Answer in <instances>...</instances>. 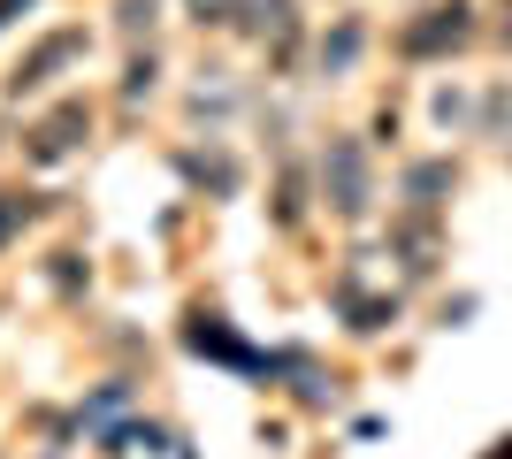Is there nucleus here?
<instances>
[{"mask_svg": "<svg viewBox=\"0 0 512 459\" xmlns=\"http://www.w3.org/2000/svg\"><path fill=\"white\" fill-rule=\"evenodd\" d=\"M467 39H474V16L459 8V0H444V8H428L421 23H406V39H398V46H406L413 62H428V54H459Z\"/></svg>", "mask_w": 512, "mask_h": 459, "instance_id": "obj_4", "label": "nucleus"}, {"mask_svg": "<svg viewBox=\"0 0 512 459\" xmlns=\"http://www.w3.org/2000/svg\"><path fill=\"white\" fill-rule=\"evenodd\" d=\"M398 245H406V268H413V276H428V268H436V230H428V222H406V230H398Z\"/></svg>", "mask_w": 512, "mask_h": 459, "instance_id": "obj_7", "label": "nucleus"}, {"mask_svg": "<svg viewBox=\"0 0 512 459\" xmlns=\"http://www.w3.org/2000/svg\"><path fill=\"white\" fill-rule=\"evenodd\" d=\"M337 314L352 329H383L390 314H398V276H390L383 253H352L337 276Z\"/></svg>", "mask_w": 512, "mask_h": 459, "instance_id": "obj_1", "label": "nucleus"}, {"mask_svg": "<svg viewBox=\"0 0 512 459\" xmlns=\"http://www.w3.org/2000/svg\"><path fill=\"white\" fill-rule=\"evenodd\" d=\"M16 222H23V207H16V199H0V238H8Z\"/></svg>", "mask_w": 512, "mask_h": 459, "instance_id": "obj_10", "label": "nucleus"}, {"mask_svg": "<svg viewBox=\"0 0 512 459\" xmlns=\"http://www.w3.org/2000/svg\"><path fill=\"white\" fill-rule=\"evenodd\" d=\"M85 138H92V108H85V100H62L54 115H39V123H31V146H23V153H31L39 169H54V161H69Z\"/></svg>", "mask_w": 512, "mask_h": 459, "instance_id": "obj_2", "label": "nucleus"}, {"mask_svg": "<svg viewBox=\"0 0 512 459\" xmlns=\"http://www.w3.org/2000/svg\"><path fill=\"white\" fill-rule=\"evenodd\" d=\"M321 192H329L337 215H367V153L352 146V138H329V153H321Z\"/></svg>", "mask_w": 512, "mask_h": 459, "instance_id": "obj_3", "label": "nucleus"}, {"mask_svg": "<svg viewBox=\"0 0 512 459\" xmlns=\"http://www.w3.org/2000/svg\"><path fill=\"white\" fill-rule=\"evenodd\" d=\"M77 54H85V31H54V39H39V46H31V62L16 69V92H39L46 77H54L62 62H77Z\"/></svg>", "mask_w": 512, "mask_h": 459, "instance_id": "obj_6", "label": "nucleus"}, {"mask_svg": "<svg viewBox=\"0 0 512 459\" xmlns=\"http://www.w3.org/2000/svg\"><path fill=\"white\" fill-rule=\"evenodd\" d=\"M237 31H245V39H260V46L283 62V54L299 46V8H291V0H237Z\"/></svg>", "mask_w": 512, "mask_h": 459, "instance_id": "obj_5", "label": "nucleus"}, {"mask_svg": "<svg viewBox=\"0 0 512 459\" xmlns=\"http://www.w3.org/2000/svg\"><path fill=\"white\" fill-rule=\"evenodd\" d=\"M123 23L138 31V23H153V0H123Z\"/></svg>", "mask_w": 512, "mask_h": 459, "instance_id": "obj_9", "label": "nucleus"}, {"mask_svg": "<svg viewBox=\"0 0 512 459\" xmlns=\"http://www.w3.org/2000/svg\"><path fill=\"white\" fill-rule=\"evenodd\" d=\"M199 23H237V0H192Z\"/></svg>", "mask_w": 512, "mask_h": 459, "instance_id": "obj_8", "label": "nucleus"}]
</instances>
